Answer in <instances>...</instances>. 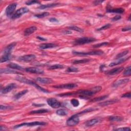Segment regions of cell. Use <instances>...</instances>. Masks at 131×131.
I'll return each instance as SVG.
<instances>
[{"mask_svg":"<svg viewBox=\"0 0 131 131\" xmlns=\"http://www.w3.org/2000/svg\"><path fill=\"white\" fill-rule=\"evenodd\" d=\"M73 53L75 55H101L104 53L101 50H96L92 51L91 52H76V51H73Z\"/></svg>","mask_w":131,"mask_h":131,"instance_id":"52a82bcc","label":"cell"},{"mask_svg":"<svg viewBox=\"0 0 131 131\" xmlns=\"http://www.w3.org/2000/svg\"><path fill=\"white\" fill-rule=\"evenodd\" d=\"M17 85L14 83H11V84L7 85L5 87L2 89L1 90V93L4 94L9 93L12 90L17 88Z\"/></svg>","mask_w":131,"mask_h":131,"instance_id":"8fae6325","label":"cell"},{"mask_svg":"<svg viewBox=\"0 0 131 131\" xmlns=\"http://www.w3.org/2000/svg\"><path fill=\"white\" fill-rule=\"evenodd\" d=\"M121 18V17H120V16H119V15H116V16H115V17H114L112 19V21H116L119 20V19H120Z\"/></svg>","mask_w":131,"mask_h":131,"instance_id":"f907efd6","label":"cell"},{"mask_svg":"<svg viewBox=\"0 0 131 131\" xmlns=\"http://www.w3.org/2000/svg\"><path fill=\"white\" fill-rule=\"evenodd\" d=\"M49 20L51 23H58V22H59L58 19L55 18H51L49 19Z\"/></svg>","mask_w":131,"mask_h":131,"instance_id":"7dc6e473","label":"cell"},{"mask_svg":"<svg viewBox=\"0 0 131 131\" xmlns=\"http://www.w3.org/2000/svg\"><path fill=\"white\" fill-rule=\"evenodd\" d=\"M57 47V45L53 43H44L39 45V48L40 49L44 50L47 49H51Z\"/></svg>","mask_w":131,"mask_h":131,"instance_id":"2e32d148","label":"cell"},{"mask_svg":"<svg viewBox=\"0 0 131 131\" xmlns=\"http://www.w3.org/2000/svg\"><path fill=\"white\" fill-rule=\"evenodd\" d=\"M29 9L26 7H22L21 8H19V9L15 11V12L13 14V15L11 16L12 19H17L20 18L21 16L23 14H24L29 12Z\"/></svg>","mask_w":131,"mask_h":131,"instance_id":"8992f818","label":"cell"},{"mask_svg":"<svg viewBox=\"0 0 131 131\" xmlns=\"http://www.w3.org/2000/svg\"><path fill=\"white\" fill-rule=\"evenodd\" d=\"M17 6V3H12L11 4H10L7 7L5 11V13L6 15H7V17H9L13 15V13L14 12V11H15Z\"/></svg>","mask_w":131,"mask_h":131,"instance_id":"9c48e42d","label":"cell"},{"mask_svg":"<svg viewBox=\"0 0 131 131\" xmlns=\"http://www.w3.org/2000/svg\"><path fill=\"white\" fill-rule=\"evenodd\" d=\"M108 97V95H104V96H101L100 97H98L93 98V100H91V102H97V101H101L105 100L106 98Z\"/></svg>","mask_w":131,"mask_h":131,"instance_id":"d6a6232c","label":"cell"},{"mask_svg":"<svg viewBox=\"0 0 131 131\" xmlns=\"http://www.w3.org/2000/svg\"><path fill=\"white\" fill-rule=\"evenodd\" d=\"M13 108V107L11 106H3L1 105L0 106V110L1 111H6V110H11Z\"/></svg>","mask_w":131,"mask_h":131,"instance_id":"b9f144b4","label":"cell"},{"mask_svg":"<svg viewBox=\"0 0 131 131\" xmlns=\"http://www.w3.org/2000/svg\"><path fill=\"white\" fill-rule=\"evenodd\" d=\"M27 92H28L27 90H24L21 91V92H19L16 94L14 96V98L15 99V100H19V99L23 96H24V95H25Z\"/></svg>","mask_w":131,"mask_h":131,"instance_id":"4316f807","label":"cell"},{"mask_svg":"<svg viewBox=\"0 0 131 131\" xmlns=\"http://www.w3.org/2000/svg\"><path fill=\"white\" fill-rule=\"evenodd\" d=\"M35 56L34 54H29V55H25L19 57V61L24 62H30L33 61L35 58Z\"/></svg>","mask_w":131,"mask_h":131,"instance_id":"7c38bea8","label":"cell"},{"mask_svg":"<svg viewBox=\"0 0 131 131\" xmlns=\"http://www.w3.org/2000/svg\"><path fill=\"white\" fill-rule=\"evenodd\" d=\"M97 110V109H94V108H89V109H87L86 110H83L82 111H81V112H79L78 113H77V114L78 115V116L80 115H82L84 114H85V113H88V112H92V111H95V110Z\"/></svg>","mask_w":131,"mask_h":131,"instance_id":"74e56055","label":"cell"},{"mask_svg":"<svg viewBox=\"0 0 131 131\" xmlns=\"http://www.w3.org/2000/svg\"><path fill=\"white\" fill-rule=\"evenodd\" d=\"M32 105H33V106H44V105L43 104H40V105H38V104H33Z\"/></svg>","mask_w":131,"mask_h":131,"instance_id":"9f6ffc18","label":"cell"},{"mask_svg":"<svg viewBox=\"0 0 131 131\" xmlns=\"http://www.w3.org/2000/svg\"><path fill=\"white\" fill-rule=\"evenodd\" d=\"M118 101H119V100H117V99H113V100H106V101H104V102H100L98 104V105L101 106H107L108 105L115 104V103L117 102Z\"/></svg>","mask_w":131,"mask_h":131,"instance_id":"d6986e66","label":"cell"},{"mask_svg":"<svg viewBox=\"0 0 131 131\" xmlns=\"http://www.w3.org/2000/svg\"><path fill=\"white\" fill-rule=\"evenodd\" d=\"M90 61L89 59H79V60H75L72 62L73 64H79V63H84L88 62Z\"/></svg>","mask_w":131,"mask_h":131,"instance_id":"836d02e7","label":"cell"},{"mask_svg":"<svg viewBox=\"0 0 131 131\" xmlns=\"http://www.w3.org/2000/svg\"><path fill=\"white\" fill-rule=\"evenodd\" d=\"M11 58V54H3V55L1 57V62L3 63L9 61Z\"/></svg>","mask_w":131,"mask_h":131,"instance_id":"f1b7e54d","label":"cell"},{"mask_svg":"<svg viewBox=\"0 0 131 131\" xmlns=\"http://www.w3.org/2000/svg\"><path fill=\"white\" fill-rule=\"evenodd\" d=\"M59 5V3H52V4H48L46 5H41L39 6L38 8L39 9H45L47 8H51L55 7Z\"/></svg>","mask_w":131,"mask_h":131,"instance_id":"cb8c5ba5","label":"cell"},{"mask_svg":"<svg viewBox=\"0 0 131 131\" xmlns=\"http://www.w3.org/2000/svg\"><path fill=\"white\" fill-rule=\"evenodd\" d=\"M7 67L12 69H15L18 70H25V69L21 66L19 65L18 64H17V63H13V62H11L9 63V64H8Z\"/></svg>","mask_w":131,"mask_h":131,"instance_id":"484cf974","label":"cell"},{"mask_svg":"<svg viewBox=\"0 0 131 131\" xmlns=\"http://www.w3.org/2000/svg\"><path fill=\"white\" fill-rule=\"evenodd\" d=\"M106 12L108 13H119L122 14L125 12V9L123 8H117L115 9H108Z\"/></svg>","mask_w":131,"mask_h":131,"instance_id":"ffe728a7","label":"cell"},{"mask_svg":"<svg viewBox=\"0 0 131 131\" xmlns=\"http://www.w3.org/2000/svg\"><path fill=\"white\" fill-rule=\"evenodd\" d=\"M49 14H50V13L49 12H43L40 14H35L34 17L37 18L41 19V18H45L46 17H47V16L49 15Z\"/></svg>","mask_w":131,"mask_h":131,"instance_id":"8d00e7d4","label":"cell"},{"mask_svg":"<svg viewBox=\"0 0 131 131\" xmlns=\"http://www.w3.org/2000/svg\"><path fill=\"white\" fill-rule=\"evenodd\" d=\"M63 33L65 34H71L72 33V32L70 31V30H65V31H63Z\"/></svg>","mask_w":131,"mask_h":131,"instance_id":"11a10c76","label":"cell"},{"mask_svg":"<svg viewBox=\"0 0 131 131\" xmlns=\"http://www.w3.org/2000/svg\"><path fill=\"white\" fill-rule=\"evenodd\" d=\"M111 26L110 24H106L105 25H104V26H102L100 28H98L97 29V31H101V30H105V29H107L109 28Z\"/></svg>","mask_w":131,"mask_h":131,"instance_id":"ee69618b","label":"cell"},{"mask_svg":"<svg viewBox=\"0 0 131 131\" xmlns=\"http://www.w3.org/2000/svg\"><path fill=\"white\" fill-rule=\"evenodd\" d=\"M109 120L111 121H121L124 120V118L117 116H111L109 117Z\"/></svg>","mask_w":131,"mask_h":131,"instance_id":"f546056e","label":"cell"},{"mask_svg":"<svg viewBox=\"0 0 131 131\" xmlns=\"http://www.w3.org/2000/svg\"><path fill=\"white\" fill-rule=\"evenodd\" d=\"M121 97H125V98H131V93H125L124 94H123Z\"/></svg>","mask_w":131,"mask_h":131,"instance_id":"c3c4849f","label":"cell"},{"mask_svg":"<svg viewBox=\"0 0 131 131\" xmlns=\"http://www.w3.org/2000/svg\"><path fill=\"white\" fill-rule=\"evenodd\" d=\"M37 38H38V39H39V40L41 41H46L47 39L45 38H44L42 37H39V36H38L37 37Z\"/></svg>","mask_w":131,"mask_h":131,"instance_id":"db71d44e","label":"cell"},{"mask_svg":"<svg viewBox=\"0 0 131 131\" xmlns=\"http://www.w3.org/2000/svg\"><path fill=\"white\" fill-rule=\"evenodd\" d=\"M128 53H129V50H125V51H124V52L118 53V54L116 55V58L117 59H119V58H121V57H122L125 56V55H126L128 54Z\"/></svg>","mask_w":131,"mask_h":131,"instance_id":"f35d334b","label":"cell"},{"mask_svg":"<svg viewBox=\"0 0 131 131\" xmlns=\"http://www.w3.org/2000/svg\"><path fill=\"white\" fill-rule=\"evenodd\" d=\"M48 105L50 106L51 108L57 109L61 106V102L54 98H50L47 100Z\"/></svg>","mask_w":131,"mask_h":131,"instance_id":"ba28073f","label":"cell"},{"mask_svg":"<svg viewBox=\"0 0 131 131\" xmlns=\"http://www.w3.org/2000/svg\"><path fill=\"white\" fill-rule=\"evenodd\" d=\"M56 113L59 116H66L68 114V111L64 109H59L56 111Z\"/></svg>","mask_w":131,"mask_h":131,"instance_id":"1f68e13d","label":"cell"},{"mask_svg":"<svg viewBox=\"0 0 131 131\" xmlns=\"http://www.w3.org/2000/svg\"><path fill=\"white\" fill-rule=\"evenodd\" d=\"M77 87V85L75 84H62L60 85L54 86L53 88L56 89H72L73 88H76Z\"/></svg>","mask_w":131,"mask_h":131,"instance_id":"30bf717a","label":"cell"},{"mask_svg":"<svg viewBox=\"0 0 131 131\" xmlns=\"http://www.w3.org/2000/svg\"><path fill=\"white\" fill-rule=\"evenodd\" d=\"M104 2V1H95L93 2V4L94 5H100L102 3Z\"/></svg>","mask_w":131,"mask_h":131,"instance_id":"681fc988","label":"cell"},{"mask_svg":"<svg viewBox=\"0 0 131 131\" xmlns=\"http://www.w3.org/2000/svg\"><path fill=\"white\" fill-rule=\"evenodd\" d=\"M79 116L77 114L73 115L67 120V125L69 126H74L78 125L79 122Z\"/></svg>","mask_w":131,"mask_h":131,"instance_id":"5b68a950","label":"cell"},{"mask_svg":"<svg viewBox=\"0 0 131 131\" xmlns=\"http://www.w3.org/2000/svg\"><path fill=\"white\" fill-rule=\"evenodd\" d=\"M100 121H101V120L100 118H94V119H92L87 121L86 122L85 125L87 127H91L95 125L98 124V123H100Z\"/></svg>","mask_w":131,"mask_h":131,"instance_id":"ac0fdd59","label":"cell"},{"mask_svg":"<svg viewBox=\"0 0 131 131\" xmlns=\"http://www.w3.org/2000/svg\"><path fill=\"white\" fill-rule=\"evenodd\" d=\"M15 79L17 81L21 82L22 83H24V84H26L27 85H31L33 86V87H34L35 88L37 89L38 90L42 91L44 93H49V92L48 91H47V90L44 89L42 87H40L39 85H38L37 84H36L35 82L33 81H32L30 80V79H28L26 78V77H22L21 76H18L16 77Z\"/></svg>","mask_w":131,"mask_h":131,"instance_id":"6da1fadb","label":"cell"},{"mask_svg":"<svg viewBox=\"0 0 131 131\" xmlns=\"http://www.w3.org/2000/svg\"><path fill=\"white\" fill-rule=\"evenodd\" d=\"M78 69L76 68V67H71L68 68L67 70V71L68 72H77L78 71Z\"/></svg>","mask_w":131,"mask_h":131,"instance_id":"ab89813d","label":"cell"},{"mask_svg":"<svg viewBox=\"0 0 131 131\" xmlns=\"http://www.w3.org/2000/svg\"><path fill=\"white\" fill-rule=\"evenodd\" d=\"M131 27L129 26V27H125L123 28L122 29V31H130L131 30Z\"/></svg>","mask_w":131,"mask_h":131,"instance_id":"816d5d0a","label":"cell"},{"mask_svg":"<svg viewBox=\"0 0 131 131\" xmlns=\"http://www.w3.org/2000/svg\"><path fill=\"white\" fill-rule=\"evenodd\" d=\"M71 104L74 107H77L79 105V102L76 99H72L71 100Z\"/></svg>","mask_w":131,"mask_h":131,"instance_id":"60d3db41","label":"cell"},{"mask_svg":"<svg viewBox=\"0 0 131 131\" xmlns=\"http://www.w3.org/2000/svg\"><path fill=\"white\" fill-rule=\"evenodd\" d=\"M124 68L123 67H118V68H116L113 69L112 70H111L110 71H107L106 72V74L109 75H116L119 73H121L122 71L124 70Z\"/></svg>","mask_w":131,"mask_h":131,"instance_id":"9a60e30c","label":"cell"},{"mask_svg":"<svg viewBox=\"0 0 131 131\" xmlns=\"http://www.w3.org/2000/svg\"><path fill=\"white\" fill-rule=\"evenodd\" d=\"M26 4L27 5H31L35 4H40V2L37 1H28L26 2Z\"/></svg>","mask_w":131,"mask_h":131,"instance_id":"f6af8a7d","label":"cell"},{"mask_svg":"<svg viewBox=\"0 0 131 131\" xmlns=\"http://www.w3.org/2000/svg\"><path fill=\"white\" fill-rule=\"evenodd\" d=\"M16 45H17V43H12L10 44L9 45H8L4 49V50H3V54H11L12 51L13 49L14 48Z\"/></svg>","mask_w":131,"mask_h":131,"instance_id":"e0dca14e","label":"cell"},{"mask_svg":"<svg viewBox=\"0 0 131 131\" xmlns=\"http://www.w3.org/2000/svg\"><path fill=\"white\" fill-rule=\"evenodd\" d=\"M49 112V110L48 109H40L38 110H34V111H32L31 112H30V114H43V113H46Z\"/></svg>","mask_w":131,"mask_h":131,"instance_id":"83f0119b","label":"cell"},{"mask_svg":"<svg viewBox=\"0 0 131 131\" xmlns=\"http://www.w3.org/2000/svg\"><path fill=\"white\" fill-rule=\"evenodd\" d=\"M37 30V28L35 26H32L26 29L24 31V35L26 37L29 36L30 34L33 33Z\"/></svg>","mask_w":131,"mask_h":131,"instance_id":"44dd1931","label":"cell"},{"mask_svg":"<svg viewBox=\"0 0 131 131\" xmlns=\"http://www.w3.org/2000/svg\"><path fill=\"white\" fill-rule=\"evenodd\" d=\"M96 39L93 37H83L75 39L73 42L74 45H82L86 44H89L95 42Z\"/></svg>","mask_w":131,"mask_h":131,"instance_id":"3957f363","label":"cell"},{"mask_svg":"<svg viewBox=\"0 0 131 131\" xmlns=\"http://www.w3.org/2000/svg\"><path fill=\"white\" fill-rule=\"evenodd\" d=\"M115 131H129L131 130V129L129 127H125V128H120L115 129Z\"/></svg>","mask_w":131,"mask_h":131,"instance_id":"bcb514c9","label":"cell"},{"mask_svg":"<svg viewBox=\"0 0 131 131\" xmlns=\"http://www.w3.org/2000/svg\"><path fill=\"white\" fill-rule=\"evenodd\" d=\"M130 56H129L128 57H124L123 58H121L120 59H118L117 61H115V62H113L112 63H111L109 65V67H113V66H115L120 65V64H121V63L124 62L128 60V59L130 58Z\"/></svg>","mask_w":131,"mask_h":131,"instance_id":"603a6c76","label":"cell"},{"mask_svg":"<svg viewBox=\"0 0 131 131\" xmlns=\"http://www.w3.org/2000/svg\"><path fill=\"white\" fill-rule=\"evenodd\" d=\"M68 28L69 30H74L75 31H77L78 32H80V33H82L84 32V30H83L81 28H79L77 26H70L68 27Z\"/></svg>","mask_w":131,"mask_h":131,"instance_id":"4dcf8cb0","label":"cell"},{"mask_svg":"<svg viewBox=\"0 0 131 131\" xmlns=\"http://www.w3.org/2000/svg\"><path fill=\"white\" fill-rule=\"evenodd\" d=\"M108 44H109L108 42H103V43L98 44L94 45L93 47L95 48H100V47L105 46H106L107 45H108Z\"/></svg>","mask_w":131,"mask_h":131,"instance_id":"7bdbcfd3","label":"cell"},{"mask_svg":"<svg viewBox=\"0 0 131 131\" xmlns=\"http://www.w3.org/2000/svg\"><path fill=\"white\" fill-rule=\"evenodd\" d=\"M102 88L100 86H96L89 90H80L75 92V94H81L83 96H91L100 91Z\"/></svg>","mask_w":131,"mask_h":131,"instance_id":"7a4b0ae2","label":"cell"},{"mask_svg":"<svg viewBox=\"0 0 131 131\" xmlns=\"http://www.w3.org/2000/svg\"><path fill=\"white\" fill-rule=\"evenodd\" d=\"M129 78H125V79H120V80L115 82L113 85V87H118L121 85L126 84V83H128L129 82Z\"/></svg>","mask_w":131,"mask_h":131,"instance_id":"7402d4cb","label":"cell"},{"mask_svg":"<svg viewBox=\"0 0 131 131\" xmlns=\"http://www.w3.org/2000/svg\"><path fill=\"white\" fill-rule=\"evenodd\" d=\"M47 125V123L45 122L40 121H34L31 122H24L21 124L16 125L14 126V129H18L21 128L22 126H33L37 125Z\"/></svg>","mask_w":131,"mask_h":131,"instance_id":"277c9868","label":"cell"},{"mask_svg":"<svg viewBox=\"0 0 131 131\" xmlns=\"http://www.w3.org/2000/svg\"><path fill=\"white\" fill-rule=\"evenodd\" d=\"M35 81L42 84H50L53 82L51 78L47 77H37L35 79Z\"/></svg>","mask_w":131,"mask_h":131,"instance_id":"5bb4252c","label":"cell"},{"mask_svg":"<svg viewBox=\"0 0 131 131\" xmlns=\"http://www.w3.org/2000/svg\"><path fill=\"white\" fill-rule=\"evenodd\" d=\"M125 76H130L131 75V67L130 66L127 67L123 73Z\"/></svg>","mask_w":131,"mask_h":131,"instance_id":"d590c367","label":"cell"},{"mask_svg":"<svg viewBox=\"0 0 131 131\" xmlns=\"http://www.w3.org/2000/svg\"><path fill=\"white\" fill-rule=\"evenodd\" d=\"M1 73L4 74H22L21 73L17 71L14 70H11L9 69H1Z\"/></svg>","mask_w":131,"mask_h":131,"instance_id":"d4e9b609","label":"cell"},{"mask_svg":"<svg viewBox=\"0 0 131 131\" xmlns=\"http://www.w3.org/2000/svg\"><path fill=\"white\" fill-rule=\"evenodd\" d=\"M25 71L27 72L31 73H34V74H42L44 73V71L36 68V67H28L25 69Z\"/></svg>","mask_w":131,"mask_h":131,"instance_id":"4fadbf2b","label":"cell"},{"mask_svg":"<svg viewBox=\"0 0 131 131\" xmlns=\"http://www.w3.org/2000/svg\"><path fill=\"white\" fill-rule=\"evenodd\" d=\"M64 68V66L61 64H55L49 67L48 69L49 70H55L57 69H63Z\"/></svg>","mask_w":131,"mask_h":131,"instance_id":"e575fe53","label":"cell"},{"mask_svg":"<svg viewBox=\"0 0 131 131\" xmlns=\"http://www.w3.org/2000/svg\"><path fill=\"white\" fill-rule=\"evenodd\" d=\"M7 130V128L5 126L1 125V126H0V130H1V131H4V130Z\"/></svg>","mask_w":131,"mask_h":131,"instance_id":"f5cc1de1","label":"cell"}]
</instances>
